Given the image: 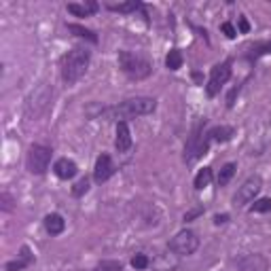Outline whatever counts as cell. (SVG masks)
I'll list each match as a JSON object with an SVG mask.
<instances>
[{"mask_svg":"<svg viewBox=\"0 0 271 271\" xmlns=\"http://www.w3.org/2000/svg\"><path fill=\"white\" fill-rule=\"evenodd\" d=\"M87 191H89V180H87V178H81V180L72 187V195L74 197H83Z\"/></svg>","mask_w":271,"mask_h":271,"instance_id":"obj_25","label":"cell"},{"mask_svg":"<svg viewBox=\"0 0 271 271\" xmlns=\"http://www.w3.org/2000/svg\"><path fill=\"white\" fill-rule=\"evenodd\" d=\"M34 261V256H32V252H30V248L28 246H24L21 248V254H19V259H15V261H9L6 263V271H21V269H26L30 263Z\"/></svg>","mask_w":271,"mask_h":271,"instance_id":"obj_15","label":"cell"},{"mask_svg":"<svg viewBox=\"0 0 271 271\" xmlns=\"http://www.w3.org/2000/svg\"><path fill=\"white\" fill-rule=\"evenodd\" d=\"M157 108V100L155 98H146V96H138V98H130L123 100L115 106H102L98 112V119L104 121H117V123H127V119L134 117H144L151 115Z\"/></svg>","mask_w":271,"mask_h":271,"instance_id":"obj_1","label":"cell"},{"mask_svg":"<svg viewBox=\"0 0 271 271\" xmlns=\"http://www.w3.org/2000/svg\"><path fill=\"white\" fill-rule=\"evenodd\" d=\"M233 134L235 130L229 125H216V127H212V130L205 134V138H208L210 142H229L233 138Z\"/></svg>","mask_w":271,"mask_h":271,"instance_id":"obj_14","label":"cell"},{"mask_svg":"<svg viewBox=\"0 0 271 271\" xmlns=\"http://www.w3.org/2000/svg\"><path fill=\"white\" fill-rule=\"evenodd\" d=\"M168 248H169V250H172L174 254H178V256H191V254L197 252V248H199V237H197L195 231L184 229V231H180V233L174 235Z\"/></svg>","mask_w":271,"mask_h":271,"instance_id":"obj_7","label":"cell"},{"mask_svg":"<svg viewBox=\"0 0 271 271\" xmlns=\"http://www.w3.org/2000/svg\"><path fill=\"white\" fill-rule=\"evenodd\" d=\"M271 53V40H256L248 47V60L254 62L259 60L261 55H269Z\"/></svg>","mask_w":271,"mask_h":271,"instance_id":"obj_17","label":"cell"},{"mask_svg":"<svg viewBox=\"0 0 271 271\" xmlns=\"http://www.w3.org/2000/svg\"><path fill=\"white\" fill-rule=\"evenodd\" d=\"M252 212H271V199H259V202H254L252 205Z\"/></svg>","mask_w":271,"mask_h":271,"instance_id":"obj_27","label":"cell"},{"mask_svg":"<svg viewBox=\"0 0 271 271\" xmlns=\"http://www.w3.org/2000/svg\"><path fill=\"white\" fill-rule=\"evenodd\" d=\"M49 163H51V148L42 146V144H32L30 151H28V159H26L28 172L42 176L49 169Z\"/></svg>","mask_w":271,"mask_h":271,"instance_id":"obj_6","label":"cell"},{"mask_svg":"<svg viewBox=\"0 0 271 271\" xmlns=\"http://www.w3.org/2000/svg\"><path fill=\"white\" fill-rule=\"evenodd\" d=\"M13 203H15V202H13V197H11L9 193H2V195H0V208H2L4 212H11V210H13Z\"/></svg>","mask_w":271,"mask_h":271,"instance_id":"obj_28","label":"cell"},{"mask_svg":"<svg viewBox=\"0 0 271 271\" xmlns=\"http://www.w3.org/2000/svg\"><path fill=\"white\" fill-rule=\"evenodd\" d=\"M108 9L115 13H134V11H144V4L140 0H130V2H121V4H108Z\"/></svg>","mask_w":271,"mask_h":271,"instance_id":"obj_19","label":"cell"},{"mask_svg":"<svg viewBox=\"0 0 271 271\" xmlns=\"http://www.w3.org/2000/svg\"><path fill=\"white\" fill-rule=\"evenodd\" d=\"M76 163L72 159H68V157H62V159L55 161V166H53V172L58 178H62V180H70V178H74L76 174Z\"/></svg>","mask_w":271,"mask_h":271,"instance_id":"obj_12","label":"cell"},{"mask_svg":"<svg viewBox=\"0 0 271 271\" xmlns=\"http://www.w3.org/2000/svg\"><path fill=\"white\" fill-rule=\"evenodd\" d=\"M239 30H241V32H244V34H246L248 30H250V26H248V21H246L244 17H239Z\"/></svg>","mask_w":271,"mask_h":271,"instance_id":"obj_32","label":"cell"},{"mask_svg":"<svg viewBox=\"0 0 271 271\" xmlns=\"http://www.w3.org/2000/svg\"><path fill=\"white\" fill-rule=\"evenodd\" d=\"M148 265H151V261H148V256H146V254H136L134 259H132V267H134V269H138V271L146 269Z\"/></svg>","mask_w":271,"mask_h":271,"instance_id":"obj_26","label":"cell"},{"mask_svg":"<svg viewBox=\"0 0 271 271\" xmlns=\"http://www.w3.org/2000/svg\"><path fill=\"white\" fill-rule=\"evenodd\" d=\"M235 169H237V166L235 163H225L223 168H220V174H218V184L220 187H225V184H229V180L233 178Z\"/></svg>","mask_w":271,"mask_h":271,"instance_id":"obj_21","label":"cell"},{"mask_svg":"<svg viewBox=\"0 0 271 271\" xmlns=\"http://www.w3.org/2000/svg\"><path fill=\"white\" fill-rule=\"evenodd\" d=\"M237 94H239V87H233L231 94H229V98H227V106H229V108L235 104V96H237Z\"/></svg>","mask_w":271,"mask_h":271,"instance_id":"obj_30","label":"cell"},{"mask_svg":"<svg viewBox=\"0 0 271 271\" xmlns=\"http://www.w3.org/2000/svg\"><path fill=\"white\" fill-rule=\"evenodd\" d=\"M212 180V168H203V169H199V174L195 176V189L197 191H202L205 189L210 184Z\"/></svg>","mask_w":271,"mask_h":271,"instance_id":"obj_22","label":"cell"},{"mask_svg":"<svg viewBox=\"0 0 271 271\" xmlns=\"http://www.w3.org/2000/svg\"><path fill=\"white\" fill-rule=\"evenodd\" d=\"M91 271H123V265L119 261H100Z\"/></svg>","mask_w":271,"mask_h":271,"instance_id":"obj_24","label":"cell"},{"mask_svg":"<svg viewBox=\"0 0 271 271\" xmlns=\"http://www.w3.org/2000/svg\"><path fill=\"white\" fill-rule=\"evenodd\" d=\"M115 146L119 153H127L132 148V132L130 125L125 123H117V138H115Z\"/></svg>","mask_w":271,"mask_h":271,"instance_id":"obj_13","label":"cell"},{"mask_svg":"<svg viewBox=\"0 0 271 271\" xmlns=\"http://www.w3.org/2000/svg\"><path fill=\"white\" fill-rule=\"evenodd\" d=\"M115 172H117V168H115V163H112L110 155H106V153L100 155L98 161H96V168H94V180L98 184H102V182L108 180Z\"/></svg>","mask_w":271,"mask_h":271,"instance_id":"obj_10","label":"cell"},{"mask_svg":"<svg viewBox=\"0 0 271 271\" xmlns=\"http://www.w3.org/2000/svg\"><path fill=\"white\" fill-rule=\"evenodd\" d=\"M68 32H72V34H76V36H81V38L89 40V42H98L96 32H91V30H87V28H83L78 24H68Z\"/></svg>","mask_w":271,"mask_h":271,"instance_id":"obj_20","label":"cell"},{"mask_svg":"<svg viewBox=\"0 0 271 271\" xmlns=\"http://www.w3.org/2000/svg\"><path fill=\"white\" fill-rule=\"evenodd\" d=\"M203 125H205V119H202L199 123L193 127V132H191L187 144H184V161L189 163H195L199 157L208 153V146H210V140L203 138Z\"/></svg>","mask_w":271,"mask_h":271,"instance_id":"obj_5","label":"cell"},{"mask_svg":"<svg viewBox=\"0 0 271 271\" xmlns=\"http://www.w3.org/2000/svg\"><path fill=\"white\" fill-rule=\"evenodd\" d=\"M203 210H193V212H189V214H184V220H193L195 216H199Z\"/></svg>","mask_w":271,"mask_h":271,"instance_id":"obj_33","label":"cell"},{"mask_svg":"<svg viewBox=\"0 0 271 271\" xmlns=\"http://www.w3.org/2000/svg\"><path fill=\"white\" fill-rule=\"evenodd\" d=\"M220 30H223V34H225L227 38H235V36H237V30H235L233 24H229V21H225V24L220 26Z\"/></svg>","mask_w":271,"mask_h":271,"instance_id":"obj_29","label":"cell"},{"mask_svg":"<svg viewBox=\"0 0 271 271\" xmlns=\"http://www.w3.org/2000/svg\"><path fill=\"white\" fill-rule=\"evenodd\" d=\"M91 62V51L85 47H74L62 58V78L64 83L74 85L76 81H81V76L87 72Z\"/></svg>","mask_w":271,"mask_h":271,"instance_id":"obj_2","label":"cell"},{"mask_svg":"<svg viewBox=\"0 0 271 271\" xmlns=\"http://www.w3.org/2000/svg\"><path fill=\"white\" fill-rule=\"evenodd\" d=\"M45 229L47 233H51V235H60L64 229H66V220H64L60 214H47L45 216Z\"/></svg>","mask_w":271,"mask_h":271,"instance_id":"obj_16","label":"cell"},{"mask_svg":"<svg viewBox=\"0 0 271 271\" xmlns=\"http://www.w3.org/2000/svg\"><path fill=\"white\" fill-rule=\"evenodd\" d=\"M261 189H263V178L261 176H250V178H246L244 184L237 189V193L233 195V203L235 205H246V203H250L252 199L261 193Z\"/></svg>","mask_w":271,"mask_h":271,"instance_id":"obj_9","label":"cell"},{"mask_svg":"<svg viewBox=\"0 0 271 271\" xmlns=\"http://www.w3.org/2000/svg\"><path fill=\"white\" fill-rule=\"evenodd\" d=\"M231 60H225V62H220V64H216V66L212 68V72H210V81H208V85H205V91H208V96L210 98H214L220 91V87L229 81L231 78Z\"/></svg>","mask_w":271,"mask_h":271,"instance_id":"obj_8","label":"cell"},{"mask_svg":"<svg viewBox=\"0 0 271 271\" xmlns=\"http://www.w3.org/2000/svg\"><path fill=\"white\" fill-rule=\"evenodd\" d=\"M119 68L130 78H134V81L148 78L153 72V64L144 60L142 55L132 53V51H119Z\"/></svg>","mask_w":271,"mask_h":271,"instance_id":"obj_4","label":"cell"},{"mask_svg":"<svg viewBox=\"0 0 271 271\" xmlns=\"http://www.w3.org/2000/svg\"><path fill=\"white\" fill-rule=\"evenodd\" d=\"M98 11V2H85V4H76V2H70L68 4V13H72L76 17H89Z\"/></svg>","mask_w":271,"mask_h":271,"instance_id":"obj_18","label":"cell"},{"mask_svg":"<svg viewBox=\"0 0 271 271\" xmlns=\"http://www.w3.org/2000/svg\"><path fill=\"white\" fill-rule=\"evenodd\" d=\"M227 220H229V216H227V214H218V216H214V223H216V225H225Z\"/></svg>","mask_w":271,"mask_h":271,"instance_id":"obj_31","label":"cell"},{"mask_svg":"<svg viewBox=\"0 0 271 271\" xmlns=\"http://www.w3.org/2000/svg\"><path fill=\"white\" fill-rule=\"evenodd\" d=\"M51 100H53V87H49L47 83H40L26 100V108H24L26 119L38 121L42 115H47L49 108H51Z\"/></svg>","mask_w":271,"mask_h":271,"instance_id":"obj_3","label":"cell"},{"mask_svg":"<svg viewBox=\"0 0 271 271\" xmlns=\"http://www.w3.org/2000/svg\"><path fill=\"white\" fill-rule=\"evenodd\" d=\"M166 66L169 70H178V68H182V53L178 51V49H172V51L168 53V58H166Z\"/></svg>","mask_w":271,"mask_h":271,"instance_id":"obj_23","label":"cell"},{"mask_svg":"<svg viewBox=\"0 0 271 271\" xmlns=\"http://www.w3.org/2000/svg\"><path fill=\"white\" fill-rule=\"evenodd\" d=\"M239 271H269V261L263 254H246L237 263Z\"/></svg>","mask_w":271,"mask_h":271,"instance_id":"obj_11","label":"cell"}]
</instances>
